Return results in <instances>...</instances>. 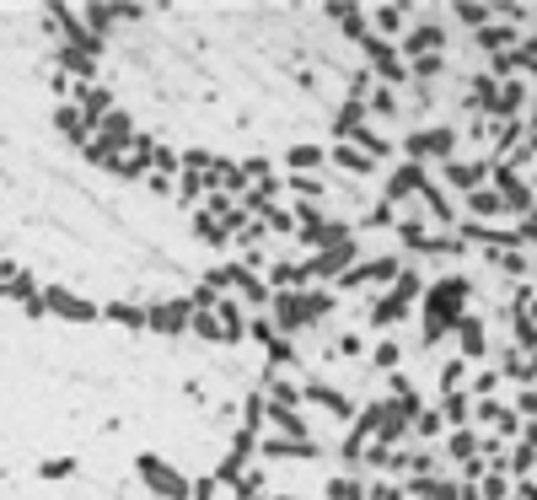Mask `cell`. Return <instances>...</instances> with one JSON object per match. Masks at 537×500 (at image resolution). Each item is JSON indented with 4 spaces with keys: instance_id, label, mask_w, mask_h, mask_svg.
<instances>
[{
    "instance_id": "cell-1",
    "label": "cell",
    "mask_w": 537,
    "mask_h": 500,
    "mask_svg": "<svg viewBox=\"0 0 537 500\" xmlns=\"http://www.w3.org/2000/svg\"><path fill=\"white\" fill-rule=\"evenodd\" d=\"M366 54L323 6L151 11L113 38V92L156 140L215 162H285L339 135Z\"/></svg>"
}]
</instances>
